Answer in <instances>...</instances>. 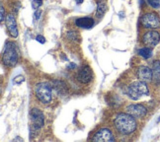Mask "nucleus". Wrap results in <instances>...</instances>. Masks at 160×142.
<instances>
[{
    "instance_id": "9",
    "label": "nucleus",
    "mask_w": 160,
    "mask_h": 142,
    "mask_svg": "<svg viewBox=\"0 0 160 142\" xmlns=\"http://www.w3.org/2000/svg\"><path fill=\"white\" fill-rule=\"evenodd\" d=\"M92 140L96 142H113L115 141V137L111 130L107 128H102L94 135Z\"/></svg>"
},
{
    "instance_id": "28",
    "label": "nucleus",
    "mask_w": 160,
    "mask_h": 142,
    "mask_svg": "<svg viewBox=\"0 0 160 142\" xmlns=\"http://www.w3.org/2000/svg\"><path fill=\"white\" fill-rule=\"evenodd\" d=\"M157 121H158V122H159V121H160V118H159V119H158V120H157Z\"/></svg>"
},
{
    "instance_id": "5",
    "label": "nucleus",
    "mask_w": 160,
    "mask_h": 142,
    "mask_svg": "<svg viewBox=\"0 0 160 142\" xmlns=\"http://www.w3.org/2000/svg\"><path fill=\"white\" fill-rule=\"evenodd\" d=\"M30 118L32 120V126H31V131H37L42 126H44L45 123V116L40 110L33 109L30 112Z\"/></svg>"
},
{
    "instance_id": "18",
    "label": "nucleus",
    "mask_w": 160,
    "mask_h": 142,
    "mask_svg": "<svg viewBox=\"0 0 160 142\" xmlns=\"http://www.w3.org/2000/svg\"><path fill=\"white\" fill-rule=\"evenodd\" d=\"M66 37L71 41H78L80 39V36L76 31H68L66 33Z\"/></svg>"
},
{
    "instance_id": "26",
    "label": "nucleus",
    "mask_w": 160,
    "mask_h": 142,
    "mask_svg": "<svg viewBox=\"0 0 160 142\" xmlns=\"http://www.w3.org/2000/svg\"><path fill=\"white\" fill-rule=\"evenodd\" d=\"M75 1H76L77 4H81L83 2V0H75Z\"/></svg>"
},
{
    "instance_id": "17",
    "label": "nucleus",
    "mask_w": 160,
    "mask_h": 142,
    "mask_svg": "<svg viewBox=\"0 0 160 142\" xmlns=\"http://www.w3.org/2000/svg\"><path fill=\"white\" fill-rule=\"evenodd\" d=\"M53 86L54 89L57 90L58 93H65L66 92V85L62 82V81H53Z\"/></svg>"
},
{
    "instance_id": "20",
    "label": "nucleus",
    "mask_w": 160,
    "mask_h": 142,
    "mask_svg": "<svg viewBox=\"0 0 160 142\" xmlns=\"http://www.w3.org/2000/svg\"><path fill=\"white\" fill-rule=\"evenodd\" d=\"M42 5V0H33L32 1V7L37 10L39 7H41V6Z\"/></svg>"
},
{
    "instance_id": "25",
    "label": "nucleus",
    "mask_w": 160,
    "mask_h": 142,
    "mask_svg": "<svg viewBox=\"0 0 160 142\" xmlns=\"http://www.w3.org/2000/svg\"><path fill=\"white\" fill-rule=\"evenodd\" d=\"M13 141H24V140H23V138H21V137H16V138L13 139Z\"/></svg>"
},
{
    "instance_id": "12",
    "label": "nucleus",
    "mask_w": 160,
    "mask_h": 142,
    "mask_svg": "<svg viewBox=\"0 0 160 142\" xmlns=\"http://www.w3.org/2000/svg\"><path fill=\"white\" fill-rule=\"evenodd\" d=\"M6 27H7V30L10 33V35L13 37V38H17L18 37V28H17L15 17L12 14H10L6 17Z\"/></svg>"
},
{
    "instance_id": "1",
    "label": "nucleus",
    "mask_w": 160,
    "mask_h": 142,
    "mask_svg": "<svg viewBox=\"0 0 160 142\" xmlns=\"http://www.w3.org/2000/svg\"><path fill=\"white\" fill-rule=\"evenodd\" d=\"M115 127L122 134H130L137 128V122L132 115L128 114H119L114 120Z\"/></svg>"
},
{
    "instance_id": "19",
    "label": "nucleus",
    "mask_w": 160,
    "mask_h": 142,
    "mask_svg": "<svg viewBox=\"0 0 160 142\" xmlns=\"http://www.w3.org/2000/svg\"><path fill=\"white\" fill-rule=\"evenodd\" d=\"M147 2L153 8H159L160 7V0H147Z\"/></svg>"
},
{
    "instance_id": "27",
    "label": "nucleus",
    "mask_w": 160,
    "mask_h": 142,
    "mask_svg": "<svg viewBox=\"0 0 160 142\" xmlns=\"http://www.w3.org/2000/svg\"><path fill=\"white\" fill-rule=\"evenodd\" d=\"M74 67H75V64H73V63H71L69 65V68H74Z\"/></svg>"
},
{
    "instance_id": "13",
    "label": "nucleus",
    "mask_w": 160,
    "mask_h": 142,
    "mask_svg": "<svg viewBox=\"0 0 160 142\" xmlns=\"http://www.w3.org/2000/svg\"><path fill=\"white\" fill-rule=\"evenodd\" d=\"M75 25L77 27L84 28V29H90L94 26V20L90 17H84L79 18L75 21Z\"/></svg>"
},
{
    "instance_id": "3",
    "label": "nucleus",
    "mask_w": 160,
    "mask_h": 142,
    "mask_svg": "<svg viewBox=\"0 0 160 142\" xmlns=\"http://www.w3.org/2000/svg\"><path fill=\"white\" fill-rule=\"evenodd\" d=\"M2 61L5 65L13 66L18 61V53L16 51V47L13 42H7L4 47V52L2 55Z\"/></svg>"
},
{
    "instance_id": "2",
    "label": "nucleus",
    "mask_w": 160,
    "mask_h": 142,
    "mask_svg": "<svg viewBox=\"0 0 160 142\" xmlns=\"http://www.w3.org/2000/svg\"><path fill=\"white\" fill-rule=\"evenodd\" d=\"M148 94L149 91L146 83L140 81V80L132 82L127 89V95L134 101L138 100L142 96H147Z\"/></svg>"
},
{
    "instance_id": "10",
    "label": "nucleus",
    "mask_w": 160,
    "mask_h": 142,
    "mask_svg": "<svg viewBox=\"0 0 160 142\" xmlns=\"http://www.w3.org/2000/svg\"><path fill=\"white\" fill-rule=\"evenodd\" d=\"M137 76L140 81L148 83L153 79V71L147 66H139L137 70Z\"/></svg>"
},
{
    "instance_id": "8",
    "label": "nucleus",
    "mask_w": 160,
    "mask_h": 142,
    "mask_svg": "<svg viewBox=\"0 0 160 142\" xmlns=\"http://www.w3.org/2000/svg\"><path fill=\"white\" fill-rule=\"evenodd\" d=\"M160 41V35L156 31H149L143 35L142 42L147 47H154Z\"/></svg>"
},
{
    "instance_id": "7",
    "label": "nucleus",
    "mask_w": 160,
    "mask_h": 142,
    "mask_svg": "<svg viewBox=\"0 0 160 142\" xmlns=\"http://www.w3.org/2000/svg\"><path fill=\"white\" fill-rule=\"evenodd\" d=\"M126 113L132 115L134 119H141L146 115L147 110L144 106L139 104L130 105L126 108Z\"/></svg>"
},
{
    "instance_id": "16",
    "label": "nucleus",
    "mask_w": 160,
    "mask_h": 142,
    "mask_svg": "<svg viewBox=\"0 0 160 142\" xmlns=\"http://www.w3.org/2000/svg\"><path fill=\"white\" fill-rule=\"evenodd\" d=\"M138 54L145 59H148L152 56V49L151 47H142L138 49Z\"/></svg>"
},
{
    "instance_id": "24",
    "label": "nucleus",
    "mask_w": 160,
    "mask_h": 142,
    "mask_svg": "<svg viewBox=\"0 0 160 142\" xmlns=\"http://www.w3.org/2000/svg\"><path fill=\"white\" fill-rule=\"evenodd\" d=\"M41 15H42V11L37 10V12L35 13V19H36V20H39V19H40V17H41Z\"/></svg>"
},
{
    "instance_id": "22",
    "label": "nucleus",
    "mask_w": 160,
    "mask_h": 142,
    "mask_svg": "<svg viewBox=\"0 0 160 142\" xmlns=\"http://www.w3.org/2000/svg\"><path fill=\"white\" fill-rule=\"evenodd\" d=\"M36 41L37 42H39L40 44H45L46 42V39L44 38L42 36H41V35H39V36H37V38H36Z\"/></svg>"
},
{
    "instance_id": "15",
    "label": "nucleus",
    "mask_w": 160,
    "mask_h": 142,
    "mask_svg": "<svg viewBox=\"0 0 160 142\" xmlns=\"http://www.w3.org/2000/svg\"><path fill=\"white\" fill-rule=\"evenodd\" d=\"M153 78L156 82H160V62L155 61L153 63Z\"/></svg>"
},
{
    "instance_id": "23",
    "label": "nucleus",
    "mask_w": 160,
    "mask_h": 142,
    "mask_svg": "<svg viewBox=\"0 0 160 142\" xmlns=\"http://www.w3.org/2000/svg\"><path fill=\"white\" fill-rule=\"evenodd\" d=\"M0 11H1V22H3L4 21V18H5V12H4L3 5H1V7H0Z\"/></svg>"
},
{
    "instance_id": "6",
    "label": "nucleus",
    "mask_w": 160,
    "mask_h": 142,
    "mask_svg": "<svg viewBox=\"0 0 160 142\" xmlns=\"http://www.w3.org/2000/svg\"><path fill=\"white\" fill-rule=\"evenodd\" d=\"M141 24L147 29H156L160 27V19L155 13H147L141 17Z\"/></svg>"
},
{
    "instance_id": "21",
    "label": "nucleus",
    "mask_w": 160,
    "mask_h": 142,
    "mask_svg": "<svg viewBox=\"0 0 160 142\" xmlns=\"http://www.w3.org/2000/svg\"><path fill=\"white\" fill-rule=\"evenodd\" d=\"M24 80H25V79H24V77L23 76H17L15 79H14V83L15 84H20V83H22V82H24Z\"/></svg>"
},
{
    "instance_id": "14",
    "label": "nucleus",
    "mask_w": 160,
    "mask_h": 142,
    "mask_svg": "<svg viewBox=\"0 0 160 142\" xmlns=\"http://www.w3.org/2000/svg\"><path fill=\"white\" fill-rule=\"evenodd\" d=\"M108 10V4L106 0H98L97 2V10H96V16L97 18H101L104 16Z\"/></svg>"
},
{
    "instance_id": "11",
    "label": "nucleus",
    "mask_w": 160,
    "mask_h": 142,
    "mask_svg": "<svg viewBox=\"0 0 160 142\" xmlns=\"http://www.w3.org/2000/svg\"><path fill=\"white\" fill-rule=\"evenodd\" d=\"M77 80L83 84L89 83L92 80V70L89 66H82L77 73Z\"/></svg>"
},
{
    "instance_id": "4",
    "label": "nucleus",
    "mask_w": 160,
    "mask_h": 142,
    "mask_svg": "<svg viewBox=\"0 0 160 142\" xmlns=\"http://www.w3.org/2000/svg\"><path fill=\"white\" fill-rule=\"evenodd\" d=\"M35 94L42 104H48L52 101V88L48 83H39L35 87Z\"/></svg>"
}]
</instances>
